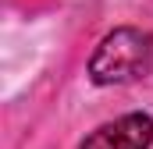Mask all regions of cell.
Masks as SVG:
<instances>
[{
	"mask_svg": "<svg viewBox=\"0 0 153 149\" xmlns=\"http://www.w3.org/2000/svg\"><path fill=\"white\" fill-rule=\"evenodd\" d=\"M153 71V36L121 25L100 39L89 57V78L96 85H128Z\"/></svg>",
	"mask_w": 153,
	"mask_h": 149,
	"instance_id": "1",
	"label": "cell"
},
{
	"mask_svg": "<svg viewBox=\"0 0 153 149\" xmlns=\"http://www.w3.org/2000/svg\"><path fill=\"white\" fill-rule=\"evenodd\" d=\"M153 146V117L150 114H125L117 121L89 131L78 149H150Z\"/></svg>",
	"mask_w": 153,
	"mask_h": 149,
	"instance_id": "2",
	"label": "cell"
}]
</instances>
